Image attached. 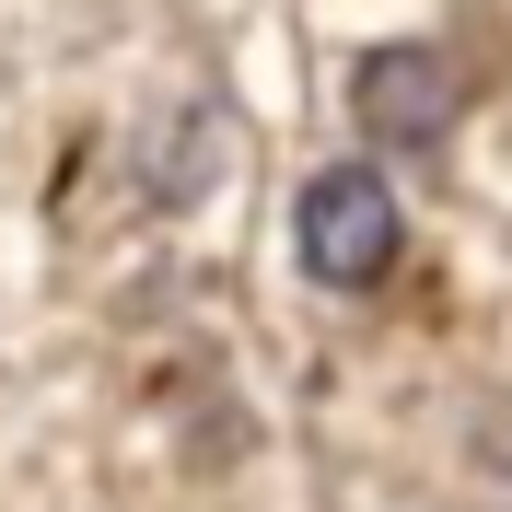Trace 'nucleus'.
Wrapping results in <instances>:
<instances>
[{"mask_svg": "<svg viewBox=\"0 0 512 512\" xmlns=\"http://www.w3.org/2000/svg\"><path fill=\"white\" fill-rule=\"evenodd\" d=\"M454 117H466V70L443 47H373L350 70V128L373 152H443Z\"/></svg>", "mask_w": 512, "mask_h": 512, "instance_id": "obj_2", "label": "nucleus"}, {"mask_svg": "<svg viewBox=\"0 0 512 512\" xmlns=\"http://www.w3.org/2000/svg\"><path fill=\"white\" fill-rule=\"evenodd\" d=\"M396 245H408V222H396V187H384L373 163H326L315 187L291 198V256L326 291H373L396 268Z\"/></svg>", "mask_w": 512, "mask_h": 512, "instance_id": "obj_1", "label": "nucleus"}]
</instances>
